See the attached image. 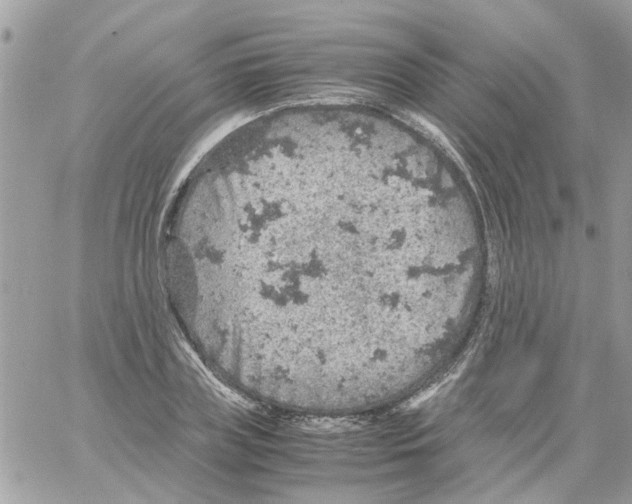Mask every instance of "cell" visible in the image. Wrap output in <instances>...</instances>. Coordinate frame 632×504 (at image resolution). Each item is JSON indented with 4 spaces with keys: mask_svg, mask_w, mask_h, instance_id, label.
Listing matches in <instances>:
<instances>
[{
    "mask_svg": "<svg viewBox=\"0 0 632 504\" xmlns=\"http://www.w3.org/2000/svg\"><path fill=\"white\" fill-rule=\"evenodd\" d=\"M387 194L377 183L332 171L240 192L214 251L229 315L265 336L326 351L397 330L410 310L405 283L413 274L382 262H414L374 256L413 255L416 248L411 234L384 238L405 228L379 232Z\"/></svg>",
    "mask_w": 632,
    "mask_h": 504,
    "instance_id": "1",
    "label": "cell"
}]
</instances>
